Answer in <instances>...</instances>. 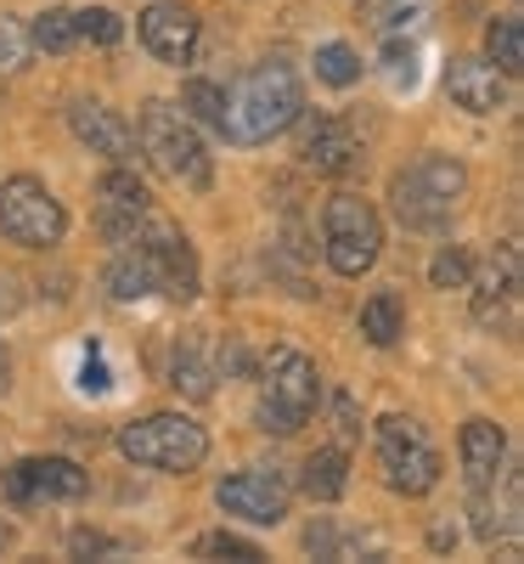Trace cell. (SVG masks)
Instances as JSON below:
<instances>
[{
	"instance_id": "ba28073f",
	"label": "cell",
	"mask_w": 524,
	"mask_h": 564,
	"mask_svg": "<svg viewBox=\"0 0 524 564\" xmlns=\"http://www.w3.org/2000/svg\"><path fill=\"white\" fill-rule=\"evenodd\" d=\"M0 231L23 249H52V243H63L68 215L52 193H45V181L12 175V181H0Z\"/></svg>"
},
{
	"instance_id": "83f0119b",
	"label": "cell",
	"mask_w": 524,
	"mask_h": 564,
	"mask_svg": "<svg viewBox=\"0 0 524 564\" xmlns=\"http://www.w3.org/2000/svg\"><path fill=\"white\" fill-rule=\"evenodd\" d=\"M74 23H79V40H90V45H119V40H124V23H119L108 7L74 12Z\"/></svg>"
},
{
	"instance_id": "1f68e13d",
	"label": "cell",
	"mask_w": 524,
	"mask_h": 564,
	"mask_svg": "<svg viewBox=\"0 0 524 564\" xmlns=\"http://www.w3.org/2000/svg\"><path fill=\"white\" fill-rule=\"evenodd\" d=\"M68 547H74L79 558H90V553H113V542H108L102 531H85V525H79V531L68 536Z\"/></svg>"
},
{
	"instance_id": "74e56055",
	"label": "cell",
	"mask_w": 524,
	"mask_h": 564,
	"mask_svg": "<svg viewBox=\"0 0 524 564\" xmlns=\"http://www.w3.org/2000/svg\"><path fill=\"white\" fill-rule=\"evenodd\" d=\"M12 542H18V531H12V525H7V520H0V553H7V547H12Z\"/></svg>"
},
{
	"instance_id": "2e32d148",
	"label": "cell",
	"mask_w": 524,
	"mask_h": 564,
	"mask_svg": "<svg viewBox=\"0 0 524 564\" xmlns=\"http://www.w3.org/2000/svg\"><path fill=\"white\" fill-rule=\"evenodd\" d=\"M23 480H29L34 497H63V502L85 497V468L68 463V457H29L23 463Z\"/></svg>"
},
{
	"instance_id": "d4e9b609",
	"label": "cell",
	"mask_w": 524,
	"mask_h": 564,
	"mask_svg": "<svg viewBox=\"0 0 524 564\" xmlns=\"http://www.w3.org/2000/svg\"><path fill=\"white\" fill-rule=\"evenodd\" d=\"M316 79H327L332 90H345V85H356V79H361V57L350 52L345 40H327L321 52H316Z\"/></svg>"
},
{
	"instance_id": "44dd1931",
	"label": "cell",
	"mask_w": 524,
	"mask_h": 564,
	"mask_svg": "<svg viewBox=\"0 0 524 564\" xmlns=\"http://www.w3.org/2000/svg\"><path fill=\"white\" fill-rule=\"evenodd\" d=\"M29 45H40V52H52V57L74 52V45H79V23H74V12H68V7L40 12L34 29H29Z\"/></svg>"
},
{
	"instance_id": "484cf974",
	"label": "cell",
	"mask_w": 524,
	"mask_h": 564,
	"mask_svg": "<svg viewBox=\"0 0 524 564\" xmlns=\"http://www.w3.org/2000/svg\"><path fill=\"white\" fill-rule=\"evenodd\" d=\"M193 553H198V558H237V564H260V558H265L254 542L231 536V531H209V536H198V547H193Z\"/></svg>"
},
{
	"instance_id": "f1b7e54d",
	"label": "cell",
	"mask_w": 524,
	"mask_h": 564,
	"mask_svg": "<svg viewBox=\"0 0 524 564\" xmlns=\"http://www.w3.org/2000/svg\"><path fill=\"white\" fill-rule=\"evenodd\" d=\"M29 63V29L18 18H0V74H18Z\"/></svg>"
},
{
	"instance_id": "4fadbf2b",
	"label": "cell",
	"mask_w": 524,
	"mask_h": 564,
	"mask_svg": "<svg viewBox=\"0 0 524 564\" xmlns=\"http://www.w3.org/2000/svg\"><path fill=\"white\" fill-rule=\"evenodd\" d=\"M68 124H74V135L85 141L90 153H108L113 164L135 159V130H130L108 102H74V108H68Z\"/></svg>"
},
{
	"instance_id": "cb8c5ba5",
	"label": "cell",
	"mask_w": 524,
	"mask_h": 564,
	"mask_svg": "<svg viewBox=\"0 0 524 564\" xmlns=\"http://www.w3.org/2000/svg\"><path fill=\"white\" fill-rule=\"evenodd\" d=\"M485 45H491V63H496L507 79L524 68V29H518V18H496L491 34H485Z\"/></svg>"
},
{
	"instance_id": "4dcf8cb0",
	"label": "cell",
	"mask_w": 524,
	"mask_h": 564,
	"mask_svg": "<svg viewBox=\"0 0 524 564\" xmlns=\"http://www.w3.org/2000/svg\"><path fill=\"white\" fill-rule=\"evenodd\" d=\"M332 417H339V435L356 441L361 435V412H356V395H332Z\"/></svg>"
},
{
	"instance_id": "8992f818",
	"label": "cell",
	"mask_w": 524,
	"mask_h": 564,
	"mask_svg": "<svg viewBox=\"0 0 524 564\" xmlns=\"http://www.w3.org/2000/svg\"><path fill=\"white\" fill-rule=\"evenodd\" d=\"M321 249H327V265L339 276H367L378 265V254H384V220H378V209L356 193H339L327 198L321 209Z\"/></svg>"
},
{
	"instance_id": "7a4b0ae2",
	"label": "cell",
	"mask_w": 524,
	"mask_h": 564,
	"mask_svg": "<svg viewBox=\"0 0 524 564\" xmlns=\"http://www.w3.org/2000/svg\"><path fill=\"white\" fill-rule=\"evenodd\" d=\"M468 193V170L451 153H423L390 175V209L412 231H440Z\"/></svg>"
},
{
	"instance_id": "7c38bea8",
	"label": "cell",
	"mask_w": 524,
	"mask_h": 564,
	"mask_svg": "<svg viewBox=\"0 0 524 564\" xmlns=\"http://www.w3.org/2000/svg\"><path fill=\"white\" fill-rule=\"evenodd\" d=\"M446 90L468 113H496L507 108V74L491 57H451L446 63Z\"/></svg>"
},
{
	"instance_id": "d6986e66",
	"label": "cell",
	"mask_w": 524,
	"mask_h": 564,
	"mask_svg": "<svg viewBox=\"0 0 524 564\" xmlns=\"http://www.w3.org/2000/svg\"><path fill=\"white\" fill-rule=\"evenodd\" d=\"M367 29H378L384 40H401L406 29H423L435 18V0H361Z\"/></svg>"
},
{
	"instance_id": "6da1fadb",
	"label": "cell",
	"mask_w": 524,
	"mask_h": 564,
	"mask_svg": "<svg viewBox=\"0 0 524 564\" xmlns=\"http://www.w3.org/2000/svg\"><path fill=\"white\" fill-rule=\"evenodd\" d=\"M299 113H305V79H299V68L282 63V57H265V63H254L243 79L226 90L220 135L231 141V148H260V141L288 130Z\"/></svg>"
},
{
	"instance_id": "5bb4252c",
	"label": "cell",
	"mask_w": 524,
	"mask_h": 564,
	"mask_svg": "<svg viewBox=\"0 0 524 564\" xmlns=\"http://www.w3.org/2000/svg\"><path fill=\"white\" fill-rule=\"evenodd\" d=\"M457 452H462V475H468V486H496V480H502V468H507V435H502V423H491V417H468Z\"/></svg>"
},
{
	"instance_id": "4316f807",
	"label": "cell",
	"mask_w": 524,
	"mask_h": 564,
	"mask_svg": "<svg viewBox=\"0 0 524 564\" xmlns=\"http://www.w3.org/2000/svg\"><path fill=\"white\" fill-rule=\"evenodd\" d=\"M220 102H226V90L209 85V79H193V85L181 90V108H193V119H204L215 130H220Z\"/></svg>"
},
{
	"instance_id": "7402d4cb",
	"label": "cell",
	"mask_w": 524,
	"mask_h": 564,
	"mask_svg": "<svg viewBox=\"0 0 524 564\" xmlns=\"http://www.w3.org/2000/svg\"><path fill=\"white\" fill-rule=\"evenodd\" d=\"M170 384L186 395V401H209L215 395V372H209V361L186 345V350H175V367H170Z\"/></svg>"
},
{
	"instance_id": "d6a6232c",
	"label": "cell",
	"mask_w": 524,
	"mask_h": 564,
	"mask_svg": "<svg viewBox=\"0 0 524 564\" xmlns=\"http://www.w3.org/2000/svg\"><path fill=\"white\" fill-rule=\"evenodd\" d=\"M305 547L321 553V558H332V553H339V536H332V525H310L305 531Z\"/></svg>"
},
{
	"instance_id": "f546056e",
	"label": "cell",
	"mask_w": 524,
	"mask_h": 564,
	"mask_svg": "<svg viewBox=\"0 0 524 564\" xmlns=\"http://www.w3.org/2000/svg\"><path fill=\"white\" fill-rule=\"evenodd\" d=\"M428 282H435V289H468V254H462V249L435 254V265H428Z\"/></svg>"
},
{
	"instance_id": "5b68a950",
	"label": "cell",
	"mask_w": 524,
	"mask_h": 564,
	"mask_svg": "<svg viewBox=\"0 0 524 564\" xmlns=\"http://www.w3.org/2000/svg\"><path fill=\"white\" fill-rule=\"evenodd\" d=\"M321 401V372L310 356L288 350V345H276L265 356V384H260V430L265 435H294L299 423L316 412Z\"/></svg>"
},
{
	"instance_id": "277c9868",
	"label": "cell",
	"mask_w": 524,
	"mask_h": 564,
	"mask_svg": "<svg viewBox=\"0 0 524 564\" xmlns=\"http://www.w3.org/2000/svg\"><path fill=\"white\" fill-rule=\"evenodd\" d=\"M119 452L141 468H159V475H193L209 457V435H204V423L181 417V412H153L141 423H124Z\"/></svg>"
},
{
	"instance_id": "8d00e7d4",
	"label": "cell",
	"mask_w": 524,
	"mask_h": 564,
	"mask_svg": "<svg viewBox=\"0 0 524 564\" xmlns=\"http://www.w3.org/2000/svg\"><path fill=\"white\" fill-rule=\"evenodd\" d=\"M12 390V356H7V345H0V395Z\"/></svg>"
},
{
	"instance_id": "e575fe53",
	"label": "cell",
	"mask_w": 524,
	"mask_h": 564,
	"mask_svg": "<svg viewBox=\"0 0 524 564\" xmlns=\"http://www.w3.org/2000/svg\"><path fill=\"white\" fill-rule=\"evenodd\" d=\"M7 497H12V502H34V491H29V480H23V463L7 468Z\"/></svg>"
},
{
	"instance_id": "ac0fdd59",
	"label": "cell",
	"mask_w": 524,
	"mask_h": 564,
	"mask_svg": "<svg viewBox=\"0 0 524 564\" xmlns=\"http://www.w3.org/2000/svg\"><path fill=\"white\" fill-rule=\"evenodd\" d=\"M299 486H305V497H316V502H339V497H345V486H350V463H345V452H339V446L310 452V457H305Z\"/></svg>"
},
{
	"instance_id": "d590c367",
	"label": "cell",
	"mask_w": 524,
	"mask_h": 564,
	"mask_svg": "<svg viewBox=\"0 0 524 564\" xmlns=\"http://www.w3.org/2000/svg\"><path fill=\"white\" fill-rule=\"evenodd\" d=\"M12 289H18V282H12V276H0V316L18 311V294H12Z\"/></svg>"
},
{
	"instance_id": "9a60e30c",
	"label": "cell",
	"mask_w": 524,
	"mask_h": 564,
	"mask_svg": "<svg viewBox=\"0 0 524 564\" xmlns=\"http://www.w3.org/2000/svg\"><path fill=\"white\" fill-rule=\"evenodd\" d=\"M356 153H361V141L345 119H316L305 135V170H316V175H345L356 164Z\"/></svg>"
},
{
	"instance_id": "30bf717a",
	"label": "cell",
	"mask_w": 524,
	"mask_h": 564,
	"mask_svg": "<svg viewBox=\"0 0 524 564\" xmlns=\"http://www.w3.org/2000/svg\"><path fill=\"white\" fill-rule=\"evenodd\" d=\"M141 45H148L159 63H170V68L193 63V52H198V18H193V7H175V0L148 7V12H141Z\"/></svg>"
},
{
	"instance_id": "e0dca14e",
	"label": "cell",
	"mask_w": 524,
	"mask_h": 564,
	"mask_svg": "<svg viewBox=\"0 0 524 564\" xmlns=\"http://www.w3.org/2000/svg\"><path fill=\"white\" fill-rule=\"evenodd\" d=\"M108 289L113 300H141V294H159V265L141 243H124V254L108 265Z\"/></svg>"
},
{
	"instance_id": "9c48e42d",
	"label": "cell",
	"mask_w": 524,
	"mask_h": 564,
	"mask_svg": "<svg viewBox=\"0 0 524 564\" xmlns=\"http://www.w3.org/2000/svg\"><path fill=\"white\" fill-rule=\"evenodd\" d=\"M215 502L226 513H237V520H249V525H282V513H288V486H282L276 475H265V468H243V475H226L215 486Z\"/></svg>"
},
{
	"instance_id": "836d02e7",
	"label": "cell",
	"mask_w": 524,
	"mask_h": 564,
	"mask_svg": "<svg viewBox=\"0 0 524 564\" xmlns=\"http://www.w3.org/2000/svg\"><path fill=\"white\" fill-rule=\"evenodd\" d=\"M79 384H85V390H97V395L108 390V367H102V356H97V350L85 356V379H79Z\"/></svg>"
},
{
	"instance_id": "ffe728a7",
	"label": "cell",
	"mask_w": 524,
	"mask_h": 564,
	"mask_svg": "<svg viewBox=\"0 0 524 564\" xmlns=\"http://www.w3.org/2000/svg\"><path fill=\"white\" fill-rule=\"evenodd\" d=\"M502 305H518V254L502 249V265L491 260V271L480 276V294H473V316L480 322H496Z\"/></svg>"
},
{
	"instance_id": "52a82bcc",
	"label": "cell",
	"mask_w": 524,
	"mask_h": 564,
	"mask_svg": "<svg viewBox=\"0 0 524 564\" xmlns=\"http://www.w3.org/2000/svg\"><path fill=\"white\" fill-rule=\"evenodd\" d=\"M378 463H384V480L401 497H428L440 486V452L417 417H401V412L378 417Z\"/></svg>"
},
{
	"instance_id": "8fae6325",
	"label": "cell",
	"mask_w": 524,
	"mask_h": 564,
	"mask_svg": "<svg viewBox=\"0 0 524 564\" xmlns=\"http://www.w3.org/2000/svg\"><path fill=\"white\" fill-rule=\"evenodd\" d=\"M97 193H102V204H97V226H102V238L108 243H130L135 238V226H141V215H148L153 209V198H148V186H141L130 170H108L102 175V186H97Z\"/></svg>"
},
{
	"instance_id": "3957f363",
	"label": "cell",
	"mask_w": 524,
	"mask_h": 564,
	"mask_svg": "<svg viewBox=\"0 0 524 564\" xmlns=\"http://www.w3.org/2000/svg\"><path fill=\"white\" fill-rule=\"evenodd\" d=\"M141 153L153 159V170L164 181L186 186V193H209L215 164L204 153V135L193 130V119H186L181 108H170V102H148V108H141Z\"/></svg>"
},
{
	"instance_id": "603a6c76",
	"label": "cell",
	"mask_w": 524,
	"mask_h": 564,
	"mask_svg": "<svg viewBox=\"0 0 524 564\" xmlns=\"http://www.w3.org/2000/svg\"><path fill=\"white\" fill-rule=\"evenodd\" d=\"M361 334H367L372 345H395V339H401V300H395V294H372V300L361 305Z\"/></svg>"
}]
</instances>
